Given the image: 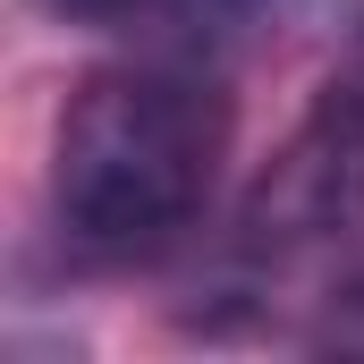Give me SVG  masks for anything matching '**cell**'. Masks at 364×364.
I'll return each mask as SVG.
<instances>
[{"instance_id":"6da1fadb","label":"cell","mask_w":364,"mask_h":364,"mask_svg":"<svg viewBox=\"0 0 364 364\" xmlns=\"http://www.w3.org/2000/svg\"><path fill=\"white\" fill-rule=\"evenodd\" d=\"M229 153V102L186 68H110L60 119V220L85 246H161L203 212Z\"/></svg>"},{"instance_id":"7a4b0ae2","label":"cell","mask_w":364,"mask_h":364,"mask_svg":"<svg viewBox=\"0 0 364 364\" xmlns=\"http://www.w3.org/2000/svg\"><path fill=\"white\" fill-rule=\"evenodd\" d=\"M60 17L93 26V34L153 43V51H203L220 34H237L255 17V0H60Z\"/></svg>"}]
</instances>
